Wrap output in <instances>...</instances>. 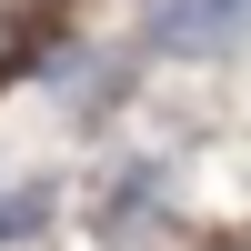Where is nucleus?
Listing matches in <instances>:
<instances>
[{
    "label": "nucleus",
    "instance_id": "obj_1",
    "mask_svg": "<svg viewBox=\"0 0 251 251\" xmlns=\"http://www.w3.org/2000/svg\"><path fill=\"white\" fill-rule=\"evenodd\" d=\"M161 211H171V161H121L100 181V201H91V241L100 251H151Z\"/></svg>",
    "mask_w": 251,
    "mask_h": 251
},
{
    "label": "nucleus",
    "instance_id": "obj_2",
    "mask_svg": "<svg viewBox=\"0 0 251 251\" xmlns=\"http://www.w3.org/2000/svg\"><path fill=\"white\" fill-rule=\"evenodd\" d=\"M151 40L191 50V60H221L251 40V0H151Z\"/></svg>",
    "mask_w": 251,
    "mask_h": 251
},
{
    "label": "nucleus",
    "instance_id": "obj_3",
    "mask_svg": "<svg viewBox=\"0 0 251 251\" xmlns=\"http://www.w3.org/2000/svg\"><path fill=\"white\" fill-rule=\"evenodd\" d=\"M50 201H60V181H10V191H0V251L30 241L40 221H50Z\"/></svg>",
    "mask_w": 251,
    "mask_h": 251
}]
</instances>
